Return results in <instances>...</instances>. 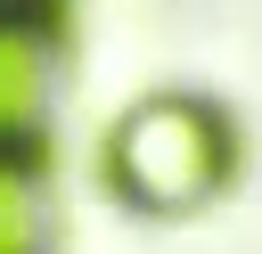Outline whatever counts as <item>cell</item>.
Here are the masks:
<instances>
[{"instance_id":"277c9868","label":"cell","mask_w":262,"mask_h":254,"mask_svg":"<svg viewBox=\"0 0 262 254\" xmlns=\"http://www.w3.org/2000/svg\"><path fill=\"white\" fill-rule=\"evenodd\" d=\"M0 8H25V0H0Z\"/></svg>"},{"instance_id":"6da1fadb","label":"cell","mask_w":262,"mask_h":254,"mask_svg":"<svg viewBox=\"0 0 262 254\" xmlns=\"http://www.w3.org/2000/svg\"><path fill=\"white\" fill-rule=\"evenodd\" d=\"M115 164H123V180L139 188V197H156V205H172V197H188L205 172H213V123L196 115V107H139L131 123H123V139H115Z\"/></svg>"},{"instance_id":"3957f363","label":"cell","mask_w":262,"mask_h":254,"mask_svg":"<svg viewBox=\"0 0 262 254\" xmlns=\"http://www.w3.org/2000/svg\"><path fill=\"white\" fill-rule=\"evenodd\" d=\"M0 254H33V188L0 156Z\"/></svg>"},{"instance_id":"7a4b0ae2","label":"cell","mask_w":262,"mask_h":254,"mask_svg":"<svg viewBox=\"0 0 262 254\" xmlns=\"http://www.w3.org/2000/svg\"><path fill=\"white\" fill-rule=\"evenodd\" d=\"M41 82H49V57H41V33L25 25V8H0V156H16L41 123Z\"/></svg>"}]
</instances>
